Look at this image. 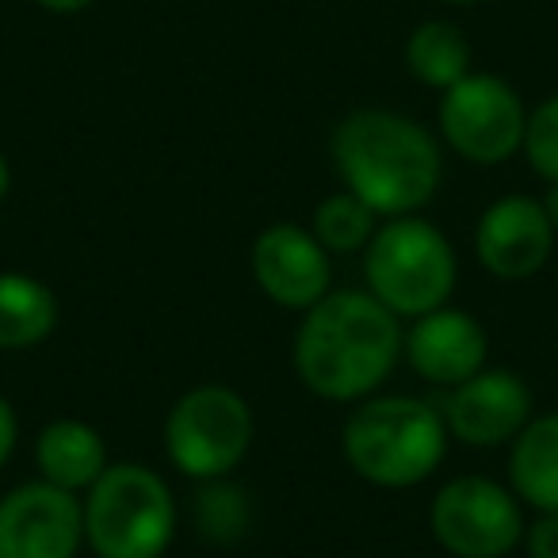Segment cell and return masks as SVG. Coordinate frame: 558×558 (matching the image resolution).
Masks as SVG:
<instances>
[{
  "mask_svg": "<svg viewBox=\"0 0 558 558\" xmlns=\"http://www.w3.org/2000/svg\"><path fill=\"white\" fill-rule=\"evenodd\" d=\"M520 547L527 558H558V512H535V520L524 524Z\"/></svg>",
  "mask_w": 558,
  "mask_h": 558,
  "instance_id": "cell-21",
  "label": "cell"
},
{
  "mask_svg": "<svg viewBox=\"0 0 558 558\" xmlns=\"http://www.w3.org/2000/svg\"><path fill=\"white\" fill-rule=\"evenodd\" d=\"M402 322L372 291H329L303 314L291 364L322 402H364L402 360Z\"/></svg>",
  "mask_w": 558,
  "mask_h": 558,
  "instance_id": "cell-1",
  "label": "cell"
},
{
  "mask_svg": "<svg viewBox=\"0 0 558 558\" xmlns=\"http://www.w3.org/2000/svg\"><path fill=\"white\" fill-rule=\"evenodd\" d=\"M555 226L539 207V195H501L478 215L474 256L482 271L501 283H524L539 276L555 253Z\"/></svg>",
  "mask_w": 558,
  "mask_h": 558,
  "instance_id": "cell-12",
  "label": "cell"
},
{
  "mask_svg": "<svg viewBox=\"0 0 558 558\" xmlns=\"http://www.w3.org/2000/svg\"><path fill=\"white\" fill-rule=\"evenodd\" d=\"M440 138L456 157L478 169H497L524 149L527 108L524 96L497 73H466L440 93L436 104Z\"/></svg>",
  "mask_w": 558,
  "mask_h": 558,
  "instance_id": "cell-7",
  "label": "cell"
},
{
  "mask_svg": "<svg viewBox=\"0 0 558 558\" xmlns=\"http://www.w3.org/2000/svg\"><path fill=\"white\" fill-rule=\"evenodd\" d=\"M253 436V405L226 383H203L172 402L165 417V456L184 478L218 482L245 463Z\"/></svg>",
  "mask_w": 558,
  "mask_h": 558,
  "instance_id": "cell-6",
  "label": "cell"
},
{
  "mask_svg": "<svg viewBox=\"0 0 558 558\" xmlns=\"http://www.w3.org/2000/svg\"><path fill=\"white\" fill-rule=\"evenodd\" d=\"M245 524H248L245 489L230 486L226 478L203 482L199 497H195V527H199L207 539L230 543L245 532Z\"/></svg>",
  "mask_w": 558,
  "mask_h": 558,
  "instance_id": "cell-19",
  "label": "cell"
},
{
  "mask_svg": "<svg viewBox=\"0 0 558 558\" xmlns=\"http://www.w3.org/2000/svg\"><path fill=\"white\" fill-rule=\"evenodd\" d=\"M532 172L543 184H558V93L527 108L524 126V149Z\"/></svg>",
  "mask_w": 558,
  "mask_h": 558,
  "instance_id": "cell-20",
  "label": "cell"
},
{
  "mask_svg": "<svg viewBox=\"0 0 558 558\" xmlns=\"http://www.w3.org/2000/svg\"><path fill=\"white\" fill-rule=\"evenodd\" d=\"M448 440V425L433 398L372 395L356 402L344 421L341 451L367 486L410 489L440 471Z\"/></svg>",
  "mask_w": 558,
  "mask_h": 558,
  "instance_id": "cell-3",
  "label": "cell"
},
{
  "mask_svg": "<svg viewBox=\"0 0 558 558\" xmlns=\"http://www.w3.org/2000/svg\"><path fill=\"white\" fill-rule=\"evenodd\" d=\"M62 318L54 288L32 271H0V352H27L50 341Z\"/></svg>",
  "mask_w": 558,
  "mask_h": 558,
  "instance_id": "cell-15",
  "label": "cell"
},
{
  "mask_svg": "<svg viewBox=\"0 0 558 558\" xmlns=\"http://www.w3.org/2000/svg\"><path fill=\"white\" fill-rule=\"evenodd\" d=\"M81 509L96 558H165L177 539V497L146 463H108L81 494Z\"/></svg>",
  "mask_w": 558,
  "mask_h": 558,
  "instance_id": "cell-5",
  "label": "cell"
},
{
  "mask_svg": "<svg viewBox=\"0 0 558 558\" xmlns=\"http://www.w3.org/2000/svg\"><path fill=\"white\" fill-rule=\"evenodd\" d=\"M43 12H50V16H77V12H88L96 4V0H35Z\"/></svg>",
  "mask_w": 558,
  "mask_h": 558,
  "instance_id": "cell-23",
  "label": "cell"
},
{
  "mask_svg": "<svg viewBox=\"0 0 558 558\" xmlns=\"http://www.w3.org/2000/svg\"><path fill=\"white\" fill-rule=\"evenodd\" d=\"M256 288L279 311L306 314L333 291V256L322 248L311 226L299 222H271L256 233L248 248Z\"/></svg>",
  "mask_w": 558,
  "mask_h": 558,
  "instance_id": "cell-10",
  "label": "cell"
},
{
  "mask_svg": "<svg viewBox=\"0 0 558 558\" xmlns=\"http://www.w3.org/2000/svg\"><path fill=\"white\" fill-rule=\"evenodd\" d=\"M9 192H12V165H9V157L0 154V203L9 199Z\"/></svg>",
  "mask_w": 558,
  "mask_h": 558,
  "instance_id": "cell-25",
  "label": "cell"
},
{
  "mask_svg": "<svg viewBox=\"0 0 558 558\" xmlns=\"http://www.w3.org/2000/svg\"><path fill=\"white\" fill-rule=\"evenodd\" d=\"M539 207H543V215H547V222L555 226V233H558V184H547V187H543Z\"/></svg>",
  "mask_w": 558,
  "mask_h": 558,
  "instance_id": "cell-24",
  "label": "cell"
},
{
  "mask_svg": "<svg viewBox=\"0 0 558 558\" xmlns=\"http://www.w3.org/2000/svg\"><path fill=\"white\" fill-rule=\"evenodd\" d=\"M108 444L100 428L81 417H58L43 425L35 440V466L39 478L70 494H85L104 471H108Z\"/></svg>",
  "mask_w": 558,
  "mask_h": 558,
  "instance_id": "cell-14",
  "label": "cell"
},
{
  "mask_svg": "<svg viewBox=\"0 0 558 558\" xmlns=\"http://www.w3.org/2000/svg\"><path fill=\"white\" fill-rule=\"evenodd\" d=\"M16 444H20V417H16V410H12L9 398L0 395V471H4V463L12 459Z\"/></svg>",
  "mask_w": 558,
  "mask_h": 558,
  "instance_id": "cell-22",
  "label": "cell"
},
{
  "mask_svg": "<svg viewBox=\"0 0 558 558\" xmlns=\"http://www.w3.org/2000/svg\"><path fill=\"white\" fill-rule=\"evenodd\" d=\"M448 436L466 448H501L512 444L535 417V395L509 367H482L459 387L433 398Z\"/></svg>",
  "mask_w": 558,
  "mask_h": 558,
  "instance_id": "cell-9",
  "label": "cell"
},
{
  "mask_svg": "<svg viewBox=\"0 0 558 558\" xmlns=\"http://www.w3.org/2000/svg\"><path fill=\"white\" fill-rule=\"evenodd\" d=\"M428 527L451 558H509L524 539V505L505 482L459 474L433 494Z\"/></svg>",
  "mask_w": 558,
  "mask_h": 558,
  "instance_id": "cell-8",
  "label": "cell"
},
{
  "mask_svg": "<svg viewBox=\"0 0 558 558\" xmlns=\"http://www.w3.org/2000/svg\"><path fill=\"white\" fill-rule=\"evenodd\" d=\"M440 4H456V9H474V4H482V0H440Z\"/></svg>",
  "mask_w": 558,
  "mask_h": 558,
  "instance_id": "cell-26",
  "label": "cell"
},
{
  "mask_svg": "<svg viewBox=\"0 0 558 558\" xmlns=\"http://www.w3.org/2000/svg\"><path fill=\"white\" fill-rule=\"evenodd\" d=\"M405 70L413 73V81H421L425 88L448 93L451 85L474 73V50L466 43L463 27L451 20H421L405 39Z\"/></svg>",
  "mask_w": 558,
  "mask_h": 558,
  "instance_id": "cell-17",
  "label": "cell"
},
{
  "mask_svg": "<svg viewBox=\"0 0 558 558\" xmlns=\"http://www.w3.org/2000/svg\"><path fill=\"white\" fill-rule=\"evenodd\" d=\"M81 547V494L35 478L0 497V558H77Z\"/></svg>",
  "mask_w": 558,
  "mask_h": 558,
  "instance_id": "cell-11",
  "label": "cell"
},
{
  "mask_svg": "<svg viewBox=\"0 0 558 558\" xmlns=\"http://www.w3.org/2000/svg\"><path fill=\"white\" fill-rule=\"evenodd\" d=\"M509 489L535 512H558V413H543L509 444Z\"/></svg>",
  "mask_w": 558,
  "mask_h": 558,
  "instance_id": "cell-16",
  "label": "cell"
},
{
  "mask_svg": "<svg viewBox=\"0 0 558 558\" xmlns=\"http://www.w3.org/2000/svg\"><path fill=\"white\" fill-rule=\"evenodd\" d=\"M402 360L436 390H448L489 367V333L474 314L459 306H440L410 322Z\"/></svg>",
  "mask_w": 558,
  "mask_h": 558,
  "instance_id": "cell-13",
  "label": "cell"
},
{
  "mask_svg": "<svg viewBox=\"0 0 558 558\" xmlns=\"http://www.w3.org/2000/svg\"><path fill=\"white\" fill-rule=\"evenodd\" d=\"M329 157L341 184L379 218L421 215L444 180V149L436 134L387 108L349 111L333 126Z\"/></svg>",
  "mask_w": 558,
  "mask_h": 558,
  "instance_id": "cell-2",
  "label": "cell"
},
{
  "mask_svg": "<svg viewBox=\"0 0 558 558\" xmlns=\"http://www.w3.org/2000/svg\"><path fill=\"white\" fill-rule=\"evenodd\" d=\"M375 230H379V215H375L360 195H352L349 187L326 195V199L314 207V218H311V233L322 241V248H326L329 256L364 253L367 241L375 238Z\"/></svg>",
  "mask_w": 558,
  "mask_h": 558,
  "instance_id": "cell-18",
  "label": "cell"
},
{
  "mask_svg": "<svg viewBox=\"0 0 558 558\" xmlns=\"http://www.w3.org/2000/svg\"><path fill=\"white\" fill-rule=\"evenodd\" d=\"M364 279L398 322H413L448 306L459 260L448 233L428 218H387L364 248Z\"/></svg>",
  "mask_w": 558,
  "mask_h": 558,
  "instance_id": "cell-4",
  "label": "cell"
}]
</instances>
